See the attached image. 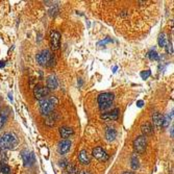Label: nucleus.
Masks as SVG:
<instances>
[{
	"label": "nucleus",
	"instance_id": "nucleus-1",
	"mask_svg": "<svg viewBox=\"0 0 174 174\" xmlns=\"http://www.w3.org/2000/svg\"><path fill=\"white\" fill-rule=\"evenodd\" d=\"M18 138L12 133H5L0 137V150H9V149H15L17 147Z\"/></svg>",
	"mask_w": 174,
	"mask_h": 174
},
{
	"label": "nucleus",
	"instance_id": "nucleus-2",
	"mask_svg": "<svg viewBox=\"0 0 174 174\" xmlns=\"http://www.w3.org/2000/svg\"><path fill=\"white\" fill-rule=\"evenodd\" d=\"M37 62L42 67H51L54 65L55 59L50 50L45 49L37 55Z\"/></svg>",
	"mask_w": 174,
	"mask_h": 174
},
{
	"label": "nucleus",
	"instance_id": "nucleus-3",
	"mask_svg": "<svg viewBox=\"0 0 174 174\" xmlns=\"http://www.w3.org/2000/svg\"><path fill=\"white\" fill-rule=\"evenodd\" d=\"M113 100H114V94L112 93H102L98 96V103L100 110H106L112 106Z\"/></svg>",
	"mask_w": 174,
	"mask_h": 174
},
{
	"label": "nucleus",
	"instance_id": "nucleus-4",
	"mask_svg": "<svg viewBox=\"0 0 174 174\" xmlns=\"http://www.w3.org/2000/svg\"><path fill=\"white\" fill-rule=\"evenodd\" d=\"M55 105L52 103V101L49 99H43L40 101V112L43 116H47L48 117L49 115H51L53 113Z\"/></svg>",
	"mask_w": 174,
	"mask_h": 174
},
{
	"label": "nucleus",
	"instance_id": "nucleus-5",
	"mask_svg": "<svg viewBox=\"0 0 174 174\" xmlns=\"http://www.w3.org/2000/svg\"><path fill=\"white\" fill-rule=\"evenodd\" d=\"M147 146V138L144 136H140L133 141V148L134 151L138 153H142L145 151Z\"/></svg>",
	"mask_w": 174,
	"mask_h": 174
},
{
	"label": "nucleus",
	"instance_id": "nucleus-6",
	"mask_svg": "<svg viewBox=\"0 0 174 174\" xmlns=\"http://www.w3.org/2000/svg\"><path fill=\"white\" fill-rule=\"evenodd\" d=\"M50 46L52 50H59L60 46V35L59 31L53 30L50 35Z\"/></svg>",
	"mask_w": 174,
	"mask_h": 174
},
{
	"label": "nucleus",
	"instance_id": "nucleus-7",
	"mask_svg": "<svg viewBox=\"0 0 174 174\" xmlns=\"http://www.w3.org/2000/svg\"><path fill=\"white\" fill-rule=\"evenodd\" d=\"M49 94V90L46 88V87H42V86H37L35 89H33V95L37 99L41 100L46 99V96H48Z\"/></svg>",
	"mask_w": 174,
	"mask_h": 174
},
{
	"label": "nucleus",
	"instance_id": "nucleus-8",
	"mask_svg": "<svg viewBox=\"0 0 174 174\" xmlns=\"http://www.w3.org/2000/svg\"><path fill=\"white\" fill-rule=\"evenodd\" d=\"M92 154H93L95 159L100 160V162H106V160H109V154H107L106 151L102 149L101 147H96V148H94Z\"/></svg>",
	"mask_w": 174,
	"mask_h": 174
},
{
	"label": "nucleus",
	"instance_id": "nucleus-9",
	"mask_svg": "<svg viewBox=\"0 0 174 174\" xmlns=\"http://www.w3.org/2000/svg\"><path fill=\"white\" fill-rule=\"evenodd\" d=\"M22 159L23 162H24L25 166H31L35 164L36 159H35V154L33 152H29L28 150H23L22 151Z\"/></svg>",
	"mask_w": 174,
	"mask_h": 174
},
{
	"label": "nucleus",
	"instance_id": "nucleus-10",
	"mask_svg": "<svg viewBox=\"0 0 174 174\" xmlns=\"http://www.w3.org/2000/svg\"><path fill=\"white\" fill-rule=\"evenodd\" d=\"M71 145H72V143H71L70 140H63V141L60 142L59 146H57V152L62 155L66 154L70 150Z\"/></svg>",
	"mask_w": 174,
	"mask_h": 174
},
{
	"label": "nucleus",
	"instance_id": "nucleus-11",
	"mask_svg": "<svg viewBox=\"0 0 174 174\" xmlns=\"http://www.w3.org/2000/svg\"><path fill=\"white\" fill-rule=\"evenodd\" d=\"M119 112H120L119 109H115L110 110V112L104 113V114L101 116V119H103L105 121H115L119 117Z\"/></svg>",
	"mask_w": 174,
	"mask_h": 174
},
{
	"label": "nucleus",
	"instance_id": "nucleus-12",
	"mask_svg": "<svg viewBox=\"0 0 174 174\" xmlns=\"http://www.w3.org/2000/svg\"><path fill=\"white\" fill-rule=\"evenodd\" d=\"M163 121H164V116L160 113H154L152 115V122H153L154 126L157 128H160L163 126Z\"/></svg>",
	"mask_w": 174,
	"mask_h": 174
},
{
	"label": "nucleus",
	"instance_id": "nucleus-13",
	"mask_svg": "<svg viewBox=\"0 0 174 174\" xmlns=\"http://www.w3.org/2000/svg\"><path fill=\"white\" fill-rule=\"evenodd\" d=\"M78 160L83 165H89L91 162V157L88 153V151L85 149H83L81 151L78 153Z\"/></svg>",
	"mask_w": 174,
	"mask_h": 174
},
{
	"label": "nucleus",
	"instance_id": "nucleus-14",
	"mask_svg": "<svg viewBox=\"0 0 174 174\" xmlns=\"http://www.w3.org/2000/svg\"><path fill=\"white\" fill-rule=\"evenodd\" d=\"M59 87V81H57V78L55 77L54 75H50L47 77V87L46 88L49 90H55Z\"/></svg>",
	"mask_w": 174,
	"mask_h": 174
},
{
	"label": "nucleus",
	"instance_id": "nucleus-15",
	"mask_svg": "<svg viewBox=\"0 0 174 174\" xmlns=\"http://www.w3.org/2000/svg\"><path fill=\"white\" fill-rule=\"evenodd\" d=\"M141 131L144 137L150 136V134H152V133H153V127H152V125L149 122H145L141 125Z\"/></svg>",
	"mask_w": 174,
	"mask_h": 174
},
{
	"label": "nucleus",
	"instance_id": "nucleus-16",
	"mask_svg": "<svg viewBox=\"0 0 174 174\" xmlns=\"http://www.w3.org/2000/svg\"><path fill=\"white\" fill-rule=\"evenodd\" d=\"M73 133H74V131H73L71 127H66V126H64V127L60 128V134L64 140H68V138L70 136H72Z\"/></svg>",
	"mask_w": 174,
	"mask_h": 174
},
{
	"label": "nucleus",
	"instance_id": "nucleus-17",
	"mask_svg": "<svg viewBox=\"0 0 174 174\" xmlns=\"http://www.w3.org/2000/svg\"><path fill=\"white\" fill-rule=\"evenodd\" d=\"M105 137H106L107 141H114L117 137V131H116L114 128H107L106 130V133H105Z\"/></svg>",
	"mask_w": 174,
	"mask_h": 174
},
{
	"label": "nucleus",
	"instance_id": "nucleus-18",
	"mask_svg": "<svg viewBox=\"0 0 174 174\" xmlns=\"http://www.w3.org/2000/svg\"><path fill=\"white\" fill-rule=\"evenodd\" d=\"M7 115H9V114L6 113V110H2V112L0 113V130L3 127L4 124H5V122H6Z\"/></svg>",
	"mask_w": 174,
	"mask_h": 174
},
{
	"label": "nucleus",
	"instance_id": "nucleus-19",
	"mask_svg": "<svg viewBox=\"0 0 174 174\" xmlns=\"http://www.w3.org/2000/svg\"><path fill=\"white\" fill-rule=\"evenodd\" d=\"M157 43H159V46L160 47H165L166 45H167L168 41H167V36L165 35L164 33H160V37H159V41H157Z\"/></svg>",
	"mask_w": 174,
	"mask_h": 174
},
{
	"label": "nucleus",
	"instance_id": "nucleus-20",
	"mask_svg": "<svg viewBox=\"0 0 174 174\" xmlns=\"http://www.w3.org/2000/svg\"><path fill=\"white\" fill-rule=\"evenodd\" d=\"M148 57L151 60H160V55L155 50H150L148 52Z\"/></svg>",
	"mask_w": 174,
	"mask_h": 174
},
{
	"label": "nucleus",
	"instance_id": "nucleus-21",
	"mask_svg": "<svg viewBox=\"0 0 174 174\" xmlns=\"http://www.w3.org/2000/svg\"><path fill=\"white\" fill-rule=\"evenodd\" d=\"M172 116H173L172 113H171V114H168V115L164 116V121H163V127H168V126H169L170 121H171V119H172Z\"/></svg>",
	"mask_w": 174,
	"mask_h": 174
},
{
	"label": "nucleus",
	"instance_id": "nucleus-22",
	"mask_svg": "<svg viewBox=\"0 0 174 174\" xmlns=\"http://www.w3.org/2000/svg\"><path fill=\"white\" fill-rule=\"evenodd\" d=\"M67 171H68V173L69 174H77V168H76V166L74 164H68L67 165Z\"/></svg>",
	"mask_w": 174,
	"mask_h": 174
},
{
	"label": "nucleus",
	"instance_id": "nucleus-23",
	"mask_svg": "<svg viewBox=\"0 0 174 174\" xmlns=\"http://www.w3.org/2000/svg\"><path fill=\"white\" fill-rule=\"evenodd\" d=\"M10 171V168L7 166L5 163L0 162V172L3 173V174H9Z\"/></svg>",
	"mask_w": 174,
	"mask_h": 174
},
{
	"label": "nucleus",
	"instance_id": "nucleus-24",
	"mask_svg": "<svg viewBox=\"0 0 174 174\" xmlns=\"http://www.w3.org/2000/svg\"><path fill=\"white\" fill-rule=\"evenodd\" d=\"M131 168L133 169H138L139 168V159L136 154H133L131 157Z\"/></svg>",
	"mask_w": 174,
	"mask_h": 174
},
{
	"label": "nucleus",
	"instance_id": "nucleus-25",
	"mask_svg": "<svg viewBox=\"0 0 174 174\" xmlns=\"http://www.w3.org/2000/svg\"><path fill=\"white\" fill-rule=\"evenodd\" d=\"M150 75H151V71H150V70H146V71L141 72V77L143 78V79H147Z\"/></svg>",
	"mask_w": 174,
	"mask_h": 174
},
{
	"label": "nucleus",
	"instance_id": "nucleus-26",
	"mask_svg": "<svg viewBox=\"0 0 174 174\" xmlns=\"http://www.w3.org/2000/svg\"><path fill=\"white\" fill-rule=\"evenodd\" d=\"M166 50H167V52L169 54H172L173 53V47H172V44L171 43H167V45H166Z\"/></svg>",
	"mask_w": 174,
	"mask_h": 174
},
{
	"label": "nucleus",
	"instance_id": "nucleus-27",
	"mask_svg": "<svg viewBox=\"0 0 174 174\" xmlns=\"http://www.w3.org/2000/svg\"><path fill=\"white\" fill-rule=\"evenodd\" d=\"M110 42H112V40H110V38H106L105 40H102V41L98 42V43H97V45H98V46H101V45H105L106 43H110Z\"/></svg>",
	"mask_w": 174,
	"mask_h": 174
},
{
	"label": "nucleus",
	"instance_id": "nucleus-28",
	"mask_svg": "<svg viewBox=\"0 0 174 174\" xmlns=\"http://www.w3.org/2000/svg\"><path fill=\"white\" fill-rule=\"evenodd\" d=\"M67 165H68L67 160H60V167H62V168L67 167Z\"/></svg>",
	"mask_w": 174,
	"mask_h": 174
},
{
	"label": "nucleus",
	"instance_id": "nucleus-29",
	"mask_svg": "<svg viewBox=\"0 0 174 174\" xmlns=\"http://www.w3.org/2000/svg\"><path fill=\"white\" fill-rule=\"evenodd\" d=\"M143 104H144L143 100H139V101L137 102V106H138V107H142V106H143Z\"/></svg>",
	"mask_w": 174,
	"mask_h": 174
},
{
	"label": "nucleus",
	"instance_id": "nucleus-30",
	"mask_svg": "<svg viewBox=\"0 0 174 174\" xmlns=\"http://www.w3.org/2000/svg\"><path fill=\"white\" fill-rule=\"evenodd\" d=\"M79 174H92L90 171H87V170H83V171H80Z\"/></svg>",
	"mask_w": 174,
	"mask_h": 174
},
{
	"label": "nucleus",
	"instance_id": "nucleus-31",
	"mask_svg": "<svg viewBox=\"0 0 174 174\" xmlns=\"http://www.w3.org/2000/svg\"><path fill=\"white\" fill-rule=\"evenodd\" d=\"M4 66H5V63L2 62V60H1V62H0V68H3Z\"/></svg>",
	"mask_w": 174,
	"mask_h": 174
},
{
	"label": "nucleus",
	"instance_id": "nucleus-32",
	"mask_svg": "<svg viewBox=\"0 0 174 174\" xmlns=\"http://www.w3.org/2000/svg\"><path fill=\"white\" fill-rule=\"evenodd\" d=\"M123 174H134L133 172H128V171H126V172H124Z\"/></svg>",
	"mask_w": 174,
	"mask_h": 174
},
{
	"label": "nucleus",
	"instance_id": "nucleus-33",
	"mask_svg": "<svg viewBox=\"0 0 174 174\" xmlns=\"http://www.w3.org/2000/svg\"><path fill=\"white\" fill-rule=\"evenodd\" d=\"M116 70H117V67H114V69H113V72H116Z\"/></svg>",
	"mask_w": 174,
	"mask_h": 174
}]
</instances>
